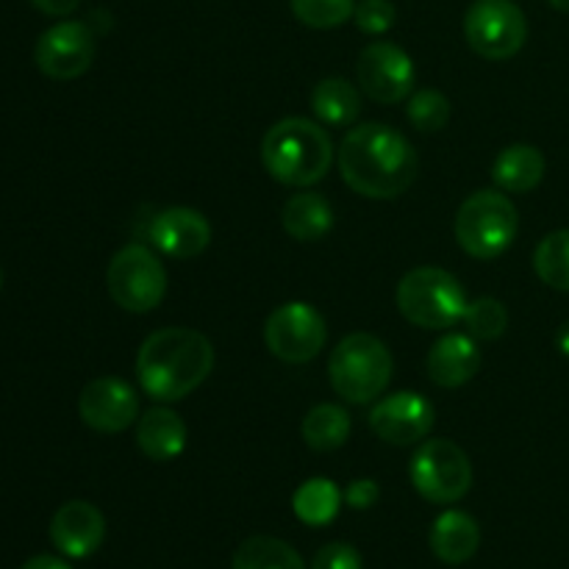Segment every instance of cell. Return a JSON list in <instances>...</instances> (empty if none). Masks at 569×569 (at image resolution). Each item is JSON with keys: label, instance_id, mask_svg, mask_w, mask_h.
I'll list each match as a JSON object with an SVG mask.
<instances>
[{"label": "cell", "instance_id": "603a6c76", "mask_svg": "<svg viewBox=\"0 0 569 569\" xmlns=\"http://www.w3.org/2000/svg\"><path fill=\"white\" fill-rule=\"evenodd\" d=\"M350 415L337 403H320L303 417V426H300V433H303L306 445L317 453H331V450H339L350 437Z\"/></svg>", "mask_w": 569, "mask_h": 569}, {"label": "cell", "instance_id": "9a60e30c", "mask_svg": "<svg viewBox=\"0 0 569 569\" xmlns=\"http://www.w3.org/2000/svg\"><path fill=\"white\" fill-rule=\"evenodd\" d=\"M106 517L87 500H70L50 520V542L67 559H87L103 545Z\"/></svg>", "mask_w": 569, "mask_h": 569}, {"label": "cell", "instance_id": "f546056e", "mask_svg": "<svg viewBox=\"0 0 569 569\" xmlns=\"http://www.w3.org/2000/svg\"><path fill=\"white\" fill-rule=\"evenodd\" d=\"M353 22L367 37H383L398 22V9L392 0H359L353 11Z\"/></svg>", "mask_w": 569, "mask_h": 569}, {"label": "cell", "instance_id": "4dcf8cb0", "mask_svg": "<svg viewBox=\"0 0 569 569\" xmlns=\"http://www.w3.org/2000/svg\"><path fill=\"white\" fill-rule=\"evenodd\" d=\"M311 569H361V556L353 545L331 542L317 550Z\"/></svg>", "mask_w": 569, "mask_h": 569}, {"label": "cell", "instance_id": "8992f818", "mask_svg": "<svg viewBox=\"0 0 569 569\" xmlns=\"http://www.w3.org/2000/svg\"><path fill=\"white\" fill-rule=\"evenodd\" d=\"M517 228H520V217L509 194L500 189H481L459 206L456 242L472 259L492 261L515 244Z\"/></svg>", "mask_w": 569, "mask_h": 569}, {"label": "cell", "instance_id": "8d00e7d4", "mask_svg": "<svg viewBox=\"0 0 569 569\" xmlns=\"http://www.w3.org/2000/svg\"><path fill=\"white\" fill-rule=\"evenodd\" d=\"M0 283H3V276H0Z\"/></svg>", "mask_w": 569, "mask_h": 569}, {"label": "cell", "instance_id": "4316f807", "mask_svg": "<svg viewBox=\"0 0 569 569\" xmlns=\"http://www.w3.org/2000/svg\"><path fill=\"white\" fill-rule=\"evenodd\" d=\"M465 328L472 339L481 342H495L509 328V311L498 298H478L467 306L465 311Z\"/></svg>", "mask_w": 569, "mask_h": 569}, {"label": "cell", "instance_id": "277c9868", "mask_svg": "<svg viewBox=\"0 0 569 569\" xmlns=\"http://www.w3.org/2000/svg\"><path fill=\"white\" fill-rule=\"evenodd\" d=\"M395 359L376 333H350L333 348L328 361L331 387L345 403H376L392 383Z\"/></svg>", "mask_w": 569, "mask_h": 569}, {"label": "cell", "instance_id": "7c38bea8", "mask_svg": "<svg viewBox=\"0 0 569 569\" xmlns=\"http://www.w3.org/2000/svg\"><path fill=\"white\" fill-rule=\"evenodd\" d=\"M33 59L42 76L53 81H72L81 78L94 61V33L87 22L64 20L50 26L37 39Z\"/></svg>", "mask_w": 569, "mask_h": 569}, {"label": "cell", "instance_id": "44dd1931", "mask_svg": "<svg viewBox=\"0 0 569 569\" xmlns=\"http://www.w3.org/2000/svg\"><path fill=\"white\" fill-rule=\"evenodd\" d=\"M281 226L298 242H320L333 228V209L322 194L298 192L283 206Z\"/></svg>", "mask_w": 569, "mask_h": 569}, {"label": "cell", "instance_id": "6da1fadb", "mask_svg": "<svg viewBox=\"0 0 569 569\" xmlns=\"http://www.w3.org/2000/svg\"><path fill=\"white\" fill-rule=\"evenodd\" d=\"M337 161L345 183L370 200L400 198L415 187L420 172L415 144L383 122H365L348 131Z\"/></svg>", "mask_w": 569, "mask_h": 569}, {"label": "cell", "instance_id": "8fae6325", "mask_svg": "<svg viewBox=\"0 0 569 569\" xmlns=\"http://www.w3.org/2000/svg\"><path fill=\"white\" fill-rule=\"evenodd\" d=\"M356 78H359V87L365 89L367 98L392 106L415 92L417 67L400 44L378 39L361 50Z\"/></svg>", "mask_w": 569, "mask_h": 569}, {"label": "cell", "instance_id": "2e32d148", "mask_svg": "<svg viewBox=\"0 0 569 569\" xmlns=\"http://www.w3.org/2000/svg\"><path fill=\"white\" fill-rule=\"evenodd\" d=\"M150 239L153 248L170 259H194L203 253L211 242V226L200 211L189 206H172L156 214L150 222Z\"/></svg>", "mask_w": 569, "mask_h": 569}, {"label": "cell", "instance_id": "ffe728a7", "mask_svg": "<svg viewBox=\"0 0 569 569\" xmlns=\"http://www.w3.org/2000/svg\"><path fill=\"white\" fill-rule=\"evenodd\" d=\"M481 528L467 511H445L431 528V550L445 565H465L478 553Z\"/></svg>", "mask_w": 569, "mask_h": 569}, {"label": "cell", "instance_id": "3957f363", "mask_svg": "<svg viewBox=\"0 0 569 569\" xmlns=\"http://www.w3.org/2000/svg\"><path fill=\"white\" fill-rule=\"evenodd\" d=\"M261 164L287 187L320 183L333 164L331 133L306 117L278 120L261 139Z\"/></svg>", "mask_w": 569, "mask_h": 569}, {"label": "cell", "instance_id": "83f0119b", "mask_svg": "<svg viewBox=\"0 0 569 569\" xmlns=\"http://www.w3.org/2000/svg\"><path fill=\"white\" fill-rule=\"evenodd\" d=\"M359 0H289L292 14L303 26L317 28V31H328V28H339L348 20H353V11Z\"/></svg>", "mask_w": 569, "mask_h": 569}, {"label": "cell", "instance_id": "7a4b0ae2", "mask_svg": "<svg viewBox=\"0 0 569 569\" xmlns=\"http://www.w3.org/2000/svg\"><path fill=\"white\" fill-rule=\"evenodd\" d=\"M214 370V348L192 328H161L150 333L137 353V381L159 403H176L192 395Z\"/></svg>", "mask_w": 569, "mask_h": 569}, {"label": "cell", "instance_id": "836d02e7", "mask_svg": "<svg viewBox=\"0 0 569 569\" xmlns=\"http://www.w3.org/2000/svg\"><path fill=\"white\" fill-rule=\"evenodd\" d=\"M20 569H72L64 559H56V556H33L28 559Z\"/></svg>", "mask_w": 569, "mask_h": 569}, {"label": "cell", "instance_id": "1f68e13d", "mask_svg": "<svg viewBox=\"0 0 569 569\" xmlns=\"http://www.w3.org/2000/svg\"><path fill=\"white\" fill-rule=\"evenodd\" d=\"M345 503L350 506V509H370V506L378 503V498H381V487H378L372 478H359V481L348 483V489L342 492Z\"/></svg>", "mask_w": 569, "mask_h": 569}, {"label": "cell", "instance_id": "ba28073f", "mask_svg": "<svg viewBox=\"0 0 569 569\" xmlns=\"http://www.w3.org/2000/svg\"><path fill=\"white\" fill-rule=\"evenodd\" d=\"M411 483L426 500L439 506L459 503L472 487L470 456L450 439H426L411 456Z\"/></svg>", "mask_w": 569, "mask_h": 569}, {"label": "cell", "instance_id": "d590c367", "mask_svg": "<svg viewBox=\"0 0 569 569\" xmlns=\"http://www.w3.org/2000/svg\"><path fill=\"white\" fill-rule=\"evenodd\" d=\"M550 6H553L556 11H565V14H569V0H548Z\"/></svg>", "mask_w": 569, "mask_h": 569}, {"label": "cell", "instance_id": "5bb4252c", "mask_svg": "<svg viewBox=\"0 0 569 569\" xmlns=\"http://www.w3.org/2000/svg\"><path fill=\"white\" fill-rule=\"evenodd\" d=\"M78 415L98 433H122L139 420V398L122 378H94L81 389Z\"/></svg>", "mask_w": 569, "mask_h": 569}, {"label": "cell", "instance_id": "d6a6232c", "mask_svg": "<svg viewBox=\"0 0 569 569\" xmlns=\"http://www.w3.org/2000/svg\"><path fill=\"white\" fill-rule=\"evenodd\" d=\"M33 9L48 17H70L81 6V0H31Z\"/></svg>", "mask_w": 569, "mask_h": 569}, {"label": "cell", "instance_id": "cb8c5ba5", "mask_svg": "<svg viewBox=\"0 0 569 569\" xmlns=\"http://www.w3.org/2000/svg\"><path fill=\"white\" fill-rule=\"evenodd\" d=\"M342 500L345 498L337 489V483L328 481V478H311V481L298 487V492L292 498V509L300 522L322 528L337 520L339 509H342Z\"/></svg>", "mask_w": 569, "mask_h": 569}, {"label": "cell", "instance_id": "5b68a950", "mask_svg": "<svg viewBox=\"0 0 569 569\" xmlns=\"http://www.w3.org/2000/svg\"><path fill=\"white\" fill-rule=\"evenodd\" d=\"M398 309L411 326L428 328V331H445L456 322L465 320V311L470 306L465 287L453 272L442 267H417L406 272L398 283Z\"/></svg>", "mask_w": 569, "mask_h": 569}, {"label": "cell", "instance_id": "f1b7e54d", "mask_svg": "<svg viewBox=\"0 0 569 569\" xmlns=\"http://www.w3.org/2000/svg\"><path fill=\"white\" fill-rule=\"evenodd\" d=\"M450 120V100L437 89H420L409 98V122L422 133L442 131Z\"/></svg>", "mask_w": 569, "mask_h": 569}, {"label": "cell", "instance_id": "d4e9b609", "mask_svg": "<svg viewBox=\"0 0 569 569\" xmlns=\"http://www.w3.org/2000/svg\"><path fill=\"white\" fill-rule=\"evenodd\" d=\"M233 569H306V561L283 539L250 537L233 553Z\"/></svg>", "mask_w": 569, "mask_h": 569}, {"label": "cell", "instance_id": "484cf974", "mask_svg": "<svg viewBox=\"0 0 569 569\" xmlns=\"http://www.w3.org/2000/svg\"><path fill=\"white\" fill-rule=\"evenodd\" d=\"M533 270L539 281L548 283L556 292H569V228L548 233L537 244L533 253Z\"/></svg>", "mask_w": 569, "mask_h": 569}, {"label": "cell", "instance_id": "30bf717a", "mask_svg": "<svg viewBox=\"0 0 569 569\" xmlns=\"http://www.w3.org/2000/svg\"><path fill=\"white\" fill-rule=\"evenodd\" d=\"M264 342L276 359L287 365H306L317 359L328 342V326L315 306L303 300L283 303L267 317Z\"/></svg>", "mask_w": 569, "mask_h": 569}, {"label": "cell", "instance_id": "52a82bcc", "mask_svg": "<svg viewBox=\"0 0 569 569\" xmlns=\"http://www.w3.org/2000/svg\"><path fill=\"white\" fill-rule=\"evenodd\" d=\"M106 287L122 311L148 315L159 309L167 295V270L159 256L144 244H126L117 250L106 270Z\"/></svg>", "mask_w": 569, "mask_h": 569}, {"label": "cell", "instance_id": "4fadbf2b", "mask_svg": "<svg viewBox=\"0 0 569 569\" xmlns=\"http://www.w3.org/2000/svg\"><path fill=\"white\" fill-rule=\"evenodd\" d=\"M437 426V409L422 395L403 389V392L378 398L370 411V428L387 445H417Z\"/></svg>", "mask_w": 569, "mask_h": 569}, {"label": "cell", "instance_id": "d6986e66", "mask_svg": "<svg viewBox=\"0 0 569 569\" xmlns=\"http://www.w3.org/2000/svg\"><path fill=\"white\" fill-rule=\"evenodd\" d=\"M545 170H548V161L545 153L533 144H509L506 150H500V156L492 164V181L500 192L522 194L531 192L542 183Z\"/></svg>", "mask_w": 569, "mask_h": 569}, {"label": "cell", "instance_id": "ac0fdd59", "mask_svg": "<svg viewBox=\"0 0 569 569\" xmlns=\"http://www.w3.org/2000/svg\"><path fill=\"white\" fill-rule=\"evenodd\" d=\"M137 445L150 461H172L187 448V422L167 406H153L137 422Z\"/></svg>", "mask_w": 569, "mask_h": 569}, {"label": "cell", "instance_id": "e0dca14e", "mask_svg": "<svg viewBox=\"0 0 569 569\" xmlns=\"http://www.w3.org/2000/svg\"><path fill=\"white\" fill-rule=\"evenodd\" d=\"M481 365V348L470 333H445L428 353V378L442 389H459L478 376Z\"/></svg>", "mask_w": 569, "mask_h": 569}, {"label": "cell", "instance_id": "e575fe53", "mask_svg": "<svg viewBox=\"0 0 569 569\" xmlns=\"http://www.w3.org/2000/svg\"><path fill=\"white\" fill-rule=\"evenodd\" d=\"M556 348L561 350V356H567L569 359V320L559 328V331H556Z\"/></svg>", "mask_w": 569, "mask_h": 569}, {"label": "cell", "instance_id": "9c48e42d", "mask_svg": "<svg viewBox=\"0 0 569 569\" xmlns=\"http://www.w3.org/2000/svg\"><path fill=\"white\" fill-rule=\"evenodd\" d=\"M465 37L483 59H511L526 48V11L515 0H472L465 14Z\"/></svg>", "mask_w": 569, "mask_h": 569}, {"label": "cell", "instance_id": "7402d4cb", "mask_svg": "<svg viewBox=\"0 0 569 569\" xmlns=\"http://www.w3.org/2000/svg\"><path fill=\"white\" fill-rule=\"evenodd\" d=\"M311 111L317 120L328 128H348L353 126L356 117L361 114V94L353 81L342 76L322 78L311 89Z\"/></svg>", "mask_w": 569, "mask_h": 569}]
</instances>
